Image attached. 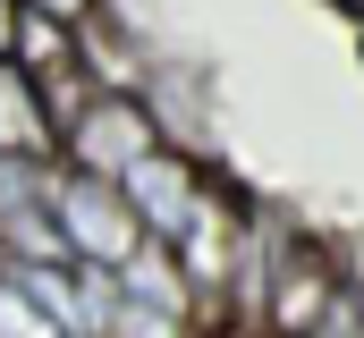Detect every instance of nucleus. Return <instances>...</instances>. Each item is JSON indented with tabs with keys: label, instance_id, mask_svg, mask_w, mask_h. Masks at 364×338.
I'll list each match as a JSON object with an SVG mask.
<instances>
[{
	"label": "nucleus",
	"instance_id": "f257e3e1",
	"mask_svg": "<svg viewBox=\"0 0 364 338\" xmlns=\"http://www.w3.org/2000/svg\"><path fill=\"white\" fill-rule=\"evenodd\" d=\"M51 229H60V246L77 254V271H102V279H127L153 254L136 203L110 178H77V169H51Z\"/></svg>",
	"mask_w": 364,
	"mask_h": 338
},
{
	"label": "nucleus",
	"instance_id": "f03ea898",
	"mask_svg": "<svg viewBox=\"0 0 364 338\" xmlns=\"http://www.w3.org/2000/svg\"><path fill=\"white\" fill-rule=\"evenodd\" d=\"M153 153H170V136H161V119H153V102H136V93H102L85 119L60 136V169H77V178H136V169L153 161Z\"/></svg>",
	"mask_w": 364,
	"mask_h": 338
},
{
	"label": "nucleus",
	"instance_id": "7ed1b4c3",
	"mask_svg": "<svg viewBox=\"0 0 364 338\" xmlns=\"http://www.w3.org/2000/svg\"><path fill=\"white\" fill-rule=\"evenodd\" d=\"M339 305V279H331V254L314 237H279L272 229V296H263V330L272 338H314Z\"/></svg>",
	"mask_w": 364,
	"mask_h": 338
},
{
	"label": "nucleus",
	"instance_id": "20e7f679",
	"mask_svg": "<svg viewBox=\"0 0 364 338\" xmlns=\"http://www.w3.org/2000/svg\"><path fill=\"white\" fill-rule=\"evenodd\" d=\"M119 195L136 203V220H144V237H153V246L178 254V237L195 229V212H203V195H212V178L186 161V153H153L136 178H119Z\"/></svg>",
	"mask_w": 364,
	"mask_h": 338
},
{
	"label": "nucleus",
	"instance_id": "39448f33",
	"mask_svg": "<svg viewBox=\"0 0 364 338\" xmlns=\"http://www.w3.org/2000/svg\"><path fill=\"white\" fill-rule=\"evenodd\" d=\"M51 153H60V136H51V119H43V93H34V77H26L17 60H0V161H34V169H51Z\"/></svg>",
	"mask_w": 364,
	"mask_h": 338
},
{
	"label": "nucleus",
	"instance_id": "423d86ee",
	"mask_svg": "<svg viewBox=\"0 0 364 338\" xmlns=\"http://www.w3.org/2000/svg\"><path fill=\"white\" fill-rule=\"evenodd\" d=\"M0 338H68V322H60L17 271H0Z\"/></svg>",
	"mask_w": 364,
	"mask_h": 338
},
{
	"label": "nucleus",
	"instance_id": "0eeeda50",
	"mask_svg": "<svg viewBox=\"0 0 364 338\" xmlns=\"http://www.w3.org/2000/svg\"><path fill=\"white\" fill-rule=\"evenodd\" d=\"M314 338H364V296H348V288H339V305H331V322H322Z\"/></svg>",
	"mask_w": 364,
	"mask_h": 338
},
{
	"label": "nucleus",
	"instance_id": "6e6552de",
	"mask_svg": "<svg viewBox=\"0 0 364 338\" xmlns=\"http://www.w3.org/2000/svg\"><path fill=\"white\" fill-rule=\"evenodd\" d=\"M34 17H51V26H77L85 34V17H93V0H26Z\"/></svg>",
	"mask_w": 364,
	"mask_h": 338
},
{
	"label": "nucleus",
	"instance_id": "1a4fd4ad",
	"mask_svg": "<svg viewBox=\"0 0 364 338\" xmlns=\"http://www.w3.org/2000/svg\"><path fill=\"white\" fill-rule=\"evenodd\" d=\"M17 26H26V0H0V60L17 51Z\"/></svg>",
	"mask_w": 364,
	"mask_h": 338
},
{
	"label": "nucleus",
	"instance_id": "9d476101",
	"mask_svg": "<svg viewBox=\"0 0 364 338\" xmlns=\"http://www.w3.org/2000/svg\"><path fill=\"white\" fill-rule=\"evenodd\" d=\"M348 9H356V17H364V0H348Z\"/></svg>",
	"mask_w": 364,
	"mask_h": 338
}]
</instances>
